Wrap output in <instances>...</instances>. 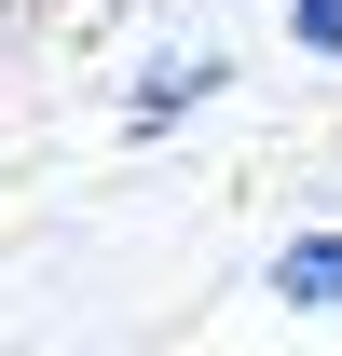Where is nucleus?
I'll list each match as a JSON object with an SVG mask.
<instances>
[{
	"instance_id": "obj_2",
	"label": "nucleus",
	"mask_w": 342,
	"mask_h": 356,
	"mask_svg": "<svg viewBox=\"0 0 342 356\" xmlns=\"http://www.w3.org/2000/svg\"><path fill=\"white\" fill-rule=\"evenodd\" d=\"M206 96H219V55H165V69H137L124 110H137V137H165L178 110H206Z\"/></svg>"
},
{
	"instance_id": "obj_3",
	"label": "nucleus",
	"mask_w": 342,
	"mask_h": 356,
	"mask_svg": "<svg viewBox=\"0 0 342 356\" xmlns=\"http://www.w3.org/2000/svg\"><path fill=\"white\" fill-rule=\"evenodd\" d=\"M288 42L301 55H342V0H288Z\"/></svg>"
},
{
	"instance_id": "obj_1",
	"label": "nucleus",
	"mask_w": 342,
	"mask_h": 356,
	"mask_svg": "<svg viewBox=\"0 0 342 356\" xmlns=\"http://www.w3.org/2000/svg\"><path fill=\"white\" fill-rule=\"evenodd\" d=\"M260 302H274V315H342V220L329 233H288L274 274H260Z\"/></svg>"
}]
</instances>
